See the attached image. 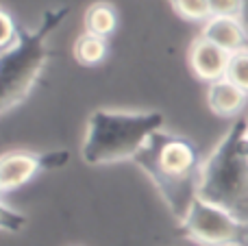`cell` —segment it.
Segmentation results:
<instances>
[{
	"mask_svg": "<svg viewBox=\"0 0 248 246\" xmlns=\"http://www.w3.org/2000/svg\"><path fill=\"white\" fill-rule=\"evenodd\" d=\"M133 164L150 179L168 212L179 222L183 220L198 199L205 164L196 142L163 129L146 142Z\"/></svg>",
	"mask_w": 248,
	"mask_h": 246,
	"instance_id": "obj_1",
	"label": "cell"
},
{
	"mask_svg": "<svg viewBox=\"0 0 248 246\" xmlns=\"http://www.w3.org/2000/svg\"><path fill=\"white\" fill-rule=\"evenodd\" d=\"M161 111L100 107L87 116L81 159L87 166H111L133 161L150 138L163 131Z\"/></svg>",
	"mask_w": 248,
	"mask_h": 246,
	"instance_id": "obj_2",
	"label": "cell"
},
{
	"mask_svg": "<svg viewBox=\"0 0 248 246\" xmlns=\"http://www.w3.org/2000/svg\"><path fill=\"white\" fill-rule=\"evenodd\" d=\"M248 118H237L205 157L198 199L218 205L248 227Z\"/></svg>",
	"mask_w": 248,
	"mask_h": 246,
	"instance_id": "obj_3",
	"label": "cell"
},
{
	"mask_svg": "<svg viewBox=\"0 0 248 246\" xmlns=\"http://www.w3.org/2000/svg\"><path fill=\"white\" fill-rule=\"evenodd\" d=\"M68 7L46 9L35 29H22L20 42L9 52L0 55V113L7 116L20 107L35 90L48 59V39L68 17Z\"/></svg>",
	"mask_w": 248,
	"mask_h": 246,
	"instance_id": "obj_4",
	"label": "cell"
},
{
	"mask_svg": "<svg viewBox=\"0 0 248 246\" xmlns=\"http://www.w3.org/2000/svg\"><path fill=\"white\" fill-rule=\"evenodd\" d=\"M183 238L201 246H227L244 244L248 227L242 225L235 216L224 212L218 205H211L202 199H196L179 222Z\"/></svg>",
	"mask_w": 248,
	"mask_h": 246,
	"instance_id": "obj_5",
	"label": "cell"
},
{
	"mask_svg": "<svg viewBox=\"0 0 248 246\" xmlns=\"http://www.w3.org/2000/svg\"><path fill=\"white\" fill-rule=\"evenodd\" d=\"M70 161L68 151H50V153H33V151H7L0 159V192L17 190L26 185L44 170L63 168Z\"/></svg>",
	"mask_w": 248,
	"mask_h": 246,
	"instance_id": "obj_6",
	"label": "cell"
},
{
	"mask_svg": "<svg viewBox=\"0 0 248 246\" xmlns=\"http://www.w3.org/2000/svg\"><path fill=\"white\" fill-rule=\"evenodd\" d=\"M229 61H231V55L227 50H222L220 46H216L214 42H209L207 37H202V35H198L187 48L189 68L207 85L227 77Z\"/></svg>",
	"mask_w": 248,
	"mask_h": 246,
	"instance_id": "obj_7",
	"label": "cell"
},
{
	"mask_svg": "<svg viewBox=\"0 0 248 246\" xmlns=\"http://www.w3.org/2000/svg\"><path fill=\"white\" fill-rule=\"evenodd\" d=\"M202 37L214 42L229 55L248 50V29L240 17H220L211 15L209 20L202 24Z\"/></svg>",
	"mask_w": 248,
	"mask_h": 246,
	"instance_id": "obj_8",
	"label": "cell"
},
{
	"mask_svg": "<svg viewBox=\"0 0 248 246\" xmlns=\"http://www.w3.org/2000/svg\"><path fill=\"white\" fill-rule=\"evenodd\" d=\"M207 105L218 118H224V120L235 118L237 120V118H242L240 113L248 105V94L224 77L207 85Z\"/></svg>",
	"mask_w": 248,
	"mask_h": 246,
	"instance_id": "obj_9",
	"label": "cell"
},
{
	"mask_svg": "<svg viewBox=\"0 0 248 246\" xmlns=\"http://www.w3.org/2000/svg\"><path fill=\"white\" fill-rule=\"evenodd\" d=\"M83 24H85L87 33L109 39L118 31V24H120V15H118L116 4L109 2V0L92 2L87 7L85 15H83Z\"/></svg>",
	"mask_w": 248,
	"mask_h": 246,
	"instance_id": "obj_10",
	"label": "cell"
},
{
	"mask_svg": "<svg viewBox=\"0 0 248 246\" xmlns=\"http://www.w3.org/2000/svg\"><path fill=\"white\" fill-rule=\"evenodd\" d=\"M72 55L81 65L94 68V65H100L107 59L109 42L105 37H98V35H92L87 31H83L72 46Z\"/></svg>",
	"mask_w": 248,
	"mask_h": 246,
	"instance_id": "obj_11",
	"label": "cell"
},
{
	"mask_svg": "<svg viewBox=\"0 0 248 246\" xmlns=\"http://www.w3.org/2000/svg\"><path fill=\"white\" fill-rule=\"evenodd\" d=\"M172 11L187 22H202L211 17L209 0H170Z\"/></svg>",
	"mask_w": 248,
	"mask_h": 246,
	"instance_id": "obj_12",
	"label": "cell"
},
{
	"mask_svg": "<svg viewBox=\"0 0 248 246\" xmlns=\"http://www.w3.org/2000/svg\"><path fill=\"white\" fill-rule=\"evenodd\" d=\"M0 26H2V33H0V55H4V52H9L20 42L22 26L9 13V9H4V7L0 9Z\"/></svg>",
	"mask_w": 248,
	"mask_h": 246,
	"instance_id": "obj_13",
	"label": "cell"
},
{
	"mask_svg": "<svg viewBox=\"0 0 248 246\" xmlns=\"http://www.w3.org/2000/svg\"><path fill=\"white\" fill-rule=\"evenodd\" d=\"M227 78L231 83H235L240 90H244L248 94V50L231 55L229 70H227Z\"/></svg>",
	"mask_w": 248,
	"mask_h": 246,
	"instance_id": "obj_14",
	"label": "cell"
},
{
	"mask_svg": "<svg viewBox=\"0 0 248 246\" xmlns=\"http://www.w3.org/2000/svg\"><path fill=\"white\" fill-rule=\"evenodd\" d=\"M26 225V216L17 209H11L7 203L2 200L0 205V229L4 233H20Z\"/></svg>",
	"mask_w": 248,
	"mask_h": 246,
	"instance_id": "obj_15",
	"label": "cell"
},
{
	"mask_svg": "<svg viewBox=\"0 0 248 246\" xmlns=\"http://www.w3.org/2000/svg\"><path fill=\"white\" fill-rule=\"evenodd\" d=\"M211 15L220 17H240L244 13V0H209Z\"/></svg>",
	"mask_w": 248,
	"mask_h": 246,
	"instance_id": "obj_16",
	"label": "cell"
},
{
	"mask_svg": "<svg viewBox=\"0 0 248 246\" xmlns=\"http://www.w3.org/2000/svg\"><path fill=\"white\" fill-rule=\"evenodd\" d=\"M242 22H244L246 29H248V0H244V13H242Z\"/></svg>",
	"mask_w": 248,
	"mask_h": 246,
	"instance_id": "obj_17",
	"label": "cell"
},
{
	"mask_svg": "<svg viewBox=\"0 0 248 246\" xmlns=\"http://www.w3.org/2000/svg\"><path fill=\"white\" fill-rule=\"evenodd\" d=\"M227 246H244V244H227Z\"/></svg>",
	"mask_w": 248,
	"mask_h": 246,
	"instance_id": "obj_18",
	"label": "cell"
},
{
	"mask_svg": "<svg viewBox=\"0 0 248 246\" xmlns=\"http://www.w3.org/2000/svg\"><path fill=\"white\" fill-rule=\"evenodd\" d=\"M246 139H248V133H246Z\"/></svg>",
	"mask_w": 248,
	"mask_h": 246,
	"instance_id": "obj_19",
	"label": "cell"
}]
</instances>
